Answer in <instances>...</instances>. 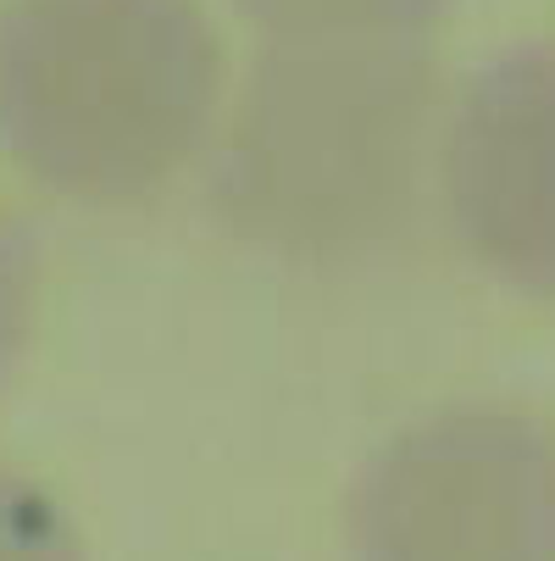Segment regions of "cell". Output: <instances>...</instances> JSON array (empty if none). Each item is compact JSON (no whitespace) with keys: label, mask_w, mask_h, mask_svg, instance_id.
Returning a JSON list of instances; mask_svg holds the SVG:
<instances>
[{"label":"cell","mask_w":555,"mask_h":561,"mask_svg":"<svg viewBox=\"0 0 555 561\" xmlns=\"http://www.w3.org/2000/svg\"><path fill=\"white\" fill-rule=\"evenodd\" d=\"M444 217L517 295L555 300V45L528 39L461 84L444 128Z\"/></svg>","instance_id":"277c9868"},{"label":"cell","mask_w":555,"mask_h":561,"mask_svg":"<svg viewBox=\"0 0 555 561\" xmlns=\"http://www.w3.org/2000/svg\"><path fill=\"white\" fill-rule=\"evenodd\" d=\"M222 50L195 0H7L0 150L39 190L123 206L200 150Z\"/></svg>","instance_id":"7a4b0ae2"},{"label":"cell","mask_w":555,"mask_h":561,"mask_svg":"<svg viewBox=\"0 0 555 561\" xmlns=\"http://www.w3.org/2000/svg\"><path fill=\"white\" fill-rule=\"evenodd\" d=\"M34 311H39V239L12 206H0V389L18 378L28 356Z\"/></svg>","instance_id":"52a82bcc"},{"label":"cell","mask_w":555,"mask_h":561,"mask_svg":"<svg viewBox=\"0 0 555 561\" xmlns=\"http://www.w3.org/2000/svg\"><path fill=\"white\" fill-rule=\"evenodd\" d=\"M0 561H90L67 506L12 461H0Z\"/></svg>","instance_id":"8992f818"},{"label":"cell","mask_w":555,"mask_h":561,"mask_svg":"<svg viewBox=\"0 0 555 561\" xmlns=\"http://www.w3.org/2000/svg\"><path fill=\"white\" fill-rule=\"evenodd\" d=\"M439 72L406 39H278L206 179L211 217L289 267H356L412 233Z\"/></svg>","instance_id":"6da1fadb"},{"label":"cell","mask_w":555,"mask_h":561,"mask_svg":"<svg viewBox=\"0 0 555 561\" xmlns=\"http://www.w3.org/2000/svg\"><path fill=\"white\" fill-rule=\"evenodd\" d=\"M278 39H394L444 18L450 0H233Z\"/></svg>","instance_id":"5b68a950"},{"label":"cell","mask_w":555,"mask_h":561,"mask_svg":"<svg viewBox=\"0 0 555 561\" xmlns=\"http://www.w3.org/2000/svg\"><path fill=\"white\" fill-rule=\"evenodd\" d=\"M350 561H555V428L444 407L389 434L345 495Z\"/></svg>","instance_id":"3957f363"}]
</instances>
